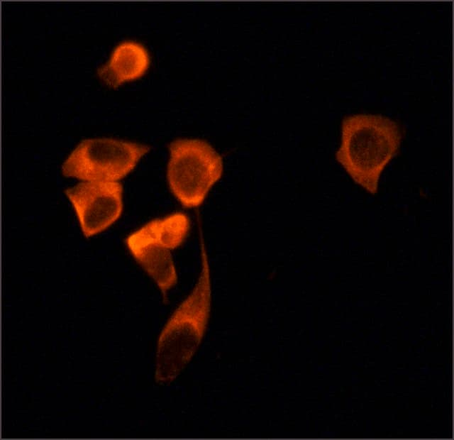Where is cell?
<instances>
[{"label": "cell", "mask_w": 454, "mask_h": 440, "mask_svg": "<svg viewBox=\"0 0 454 440\" xmlns=\"http://www.w3.org/2000/svg\"><path fill=\"white\" fill-rule=\"evenodd\" d=\"M401 138L397 124L388 117L349 116L342 121L341 143L336 159L355 183L375 194L381 175L397 154Z\"/></svg>", "instance_id": "2"}, {"label": "cell", "mask_w": 454, "mask_h": 440, "mask_svg": "<svg viewBox=\"0 0 454 440\" xmlns=\"http://www.w3.org/2000/svg\"><path fill=\"white\" fill-rule=\"evenodd\" d=\"M169 151L167 180L171 192L183 207H199L222 176L221 156L209 143L196 138L175 140Z\"/></svg>", "instance_id": "4"}, {"label": "cell", "mask_w": 454, "mask_h": 440, "mask_svg": "<svg viewBox=\"0 0 454 440\" xmlns=\"http://www.w3.org/2000/svg\"><path fill=\"white\" fill-rule=\"evenodd\" d=\"M150 150L146 145L112 138L84 139L63 162L62 174L81 181L118 182Z\"/></svg>", "instance_id": "5"}, {"label": "cell", "mask_w": 454, "mask_h": 440, "mask_svg": "<svg viewBox=\"0 0 454 440\" xmlns=\"http://www.w3.org/2000/svg\"><path fill=\"white\" fill-rule=\"evenodd\" d=\"M65 194L86 238L114 224L123 211V186L119 182L81 181Z\"/></svg>", "instance_id": "6"}, {"label": "cell", "mask_w": 454, "mask_h": 440, "mask_svg": "<svg viewBox=\"0 0 454 440\" xmlns=\"http://www.w3.org/2000/svg\"><path fill=\"white\" fill-rule=\"evenodd\" d=\"M201 270L189 295L179 304L158 337L155 380H175L190 362L206 333L211 313V286L208 256L201 240Z\"/></svg>", "instance_id": "1"}, {"label": "cell", "mask_w": 454, "mask_h": 440, "mask_svg": "<svg viewBox=\"0 0 454 440\" xmlns=\"http://www.w3.org/2000/svg\"><path fill=\"white\" fill-rule=\"evenodd\" d=\"M189 229L188 216L175 212L148 221L126 238L131 255L157 285L165 304L178 278L171 251L184 243Z\"/></svg>", "instance_id": "3"}, {"label": "cell", "mask_w": 454, "mask_h": 440, "mask_svg": "<svg viewBox=\"0 0 454 440\" xmlns=\"http://www.w3.org/2000/svg\"><path fill=\"white\" fill-rule=\"evenodd\" d=\"M150 64V57L143 45L134 40H125L114 48L108 61L100 66L96 72L107 86L117 88L143 76Z\"/></svg>", "instance_id": "7"}]
</instances>
